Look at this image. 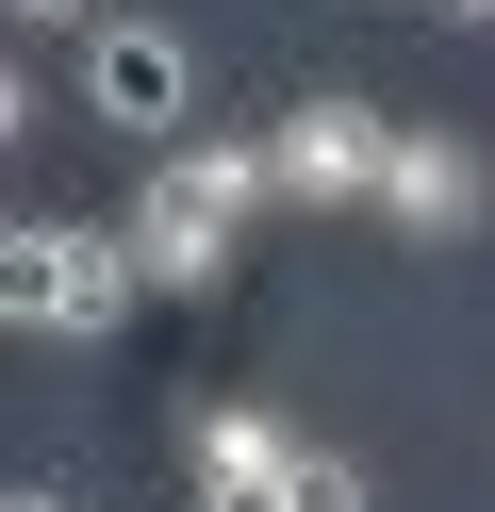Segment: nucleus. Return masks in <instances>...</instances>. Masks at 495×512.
Masks as SVG:
<instances>
[{
  "label": "nucleus",
  "mask_w": 495,
  "mask_h": 512,
  "mask_svg": "<svg viewBox=\"0 0 495 512\" xmlns=\"http://www.w3.org/2000/svg\"><path fill=\"white\" fill-rule=\"evenodd\" d=\"M429 17H446V34H495V0H429Z\"/></svg>",
  "instance_id": "10"
},
{
  "label": "nucleus",
  "mask_w": 495,
  "mask_h": 512,
  "mask_svg": "<svg viewBox=\"0 0 495 512\" xmlns=\"http://www.w3.org/2000/svg\"><path fill=\"white\" fill-rule=\"evenodd\" d=\"M380 215H396L413 248H462V232L495 215V149H479V133H429V116H396V149H380Z\"/></svg>",
  "instance_id": "5"
},
{
  "label": "nucleus",
  "mask_w": 495,
  "mask_h": 512,
  "mask_svg": "<svg viewBox=\"0 0 495 512\" xmlns=\"http://www.w3.org/2000/svg\"><path fill=\"white\" fill-rule=\"evenodd\" d=\"M0 512H83V496H50V479H17V496H0Z\"/></svg>",
  "instance_id": "11"
},
{
  "label": "nucleus",
  "mask_w": 495,
  "mask_h": 512,
  "mask_svg": "<svg viewBox=\"0 0 495 512\" xmlns=\"http://www.w3.org/2000/svg\"><path fill=\"white\" fill-rule=\"evenodd\" d=\"M281 512H380V479H363L347 446H297V479H281Z\"/></svg>",
  "instance_id": "7"
},
{
  "label": "nucleus",
  "mask_w": 495,
  "mask_h": 512,
  "mask_svg": "<svg viewBox=\"0 0 495 512\" xmlns=\"http://www.w3.org/2000/svg\"><path fill=\"white\" fill-rule=\"evenodd\" d=\"M132 298H165L149 248L116 232V215H17L0 232V314H17L33 347H116Z\"/></svg>",
  "instance_id": "2"
},
{
  "label": "nucleus",
  "mask_w": 495,
  "mask_h": 512,
  "mask_svg": "<svg viewBox=\"0 0 495 512\" xmlns=\"http://www.w3.org/2000/svg\"><path fill=\"white\" fill-rule=\"evenodd\" d=\"M380 149H396V116H380V100H347V83H314V100L264 133L281 215H380Z\"/></svg>",
  "instance_id": "3"
},
{
  "label": "nucleus",
  "mask_w": 495,
  "mask_h": 512,
  "mask_svg": "<svg viewBox=\"0 0 495 512\" xmlns=\"http://www.w3.org/2000/svg\"><path fill=\"white\" fill-rule=\"evenodd\" d=\"M281 199V166H264V133H182V149H149V182H132V215L116 232L149 248V281L165 298H215L231 281V232Z\"/></svg>",
  "instance_id": "1"
},
{
  "label": "nucleus",
  "mask_w": 495,
  "mask_h": 512,
  "mask_svg": "<svg viewBox=\"0 0 495 512\" xmlns=\"http://www.w3.org/2000/svg\"><path fill=\"white\" fill-rule=\"evenodd\" d=\"M0 17H17V34H99L116 0H0Z\"/></svg>",
  "instance_id": "8"
},
{
  "label": "nucleus",
  "mask_w": 495,
  "mask_h": 512,
  "mask_svg": "<svg viewBox=\"0 0 495 512\" xmlns=\"http://www.w3.org/2000/svg\"><path fill=\"white\" fill-rule=\"evenodd\" d=\"M297 413H264V397H198V430H182V463H198V496H231V479H297Z\"/></svg>",
  "instance_id": "6"
},
{
  "label": "nucleus",
  "mask_w": 495,
  "mask_h": 512,
  "mask_svg": "<svg viewBox=\"0 0 495 512\" xmlns=\"http://www.w3.org/2000/svg\"><path fill=\"white\" fill-rule=\"evenodd\" d=\"M198 512H281V479H231V496H198Z\"/></svg>",
  "instance_id": "9"
},
{
  "label": "nucleus",
  "mask_w": 495,
  "mask_h": 512,
  "mask_svg": "<svg viewBox=\"0 0 495 512\" xmlns=\"http://www.w3.org/2000/svg\"><path fill=\"white\" fill-rule=\"evenodd\" d=\"M83 116L182 149V133H198V34H165V17H99V34H83Z\"/></svg>",
  "instance_id": "4"
}]
</instances>
